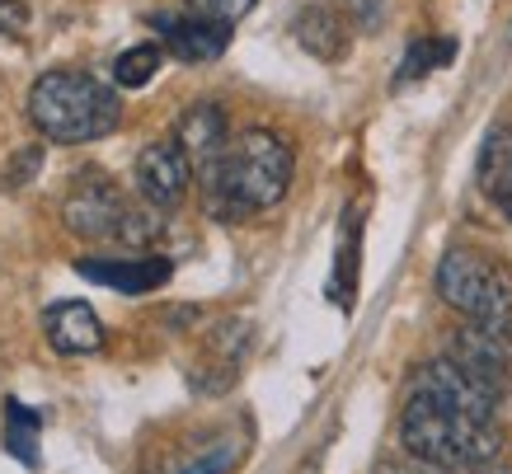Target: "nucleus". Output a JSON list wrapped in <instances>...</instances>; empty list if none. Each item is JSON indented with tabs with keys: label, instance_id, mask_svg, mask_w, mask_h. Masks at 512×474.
I'll return each instance as SVG.
<instances>
[{
	"label": "nucleus",
	"instance_id": "nucleus-18",
	"mask_svg": "<svg viewBox=\"0 0 512 474\" xmlns=\"http://www.w3.org/2000/svg\"><path fill=\"white\" fill-rule=\"evenodd\" d=\"M33 432H38V413L24 409L19 399L5 404V446L10 456H19L24 465H33Z\"/></svg>",
	"mask_w": 512,
	"mask_h": 474
},
{
	"label": "nucleus",
	"instance_id": "nucleus-15",
	"mask_svg": "<svg viewBox=\"0 0 512 474\" xmlns=\"http://www.w3.org/2000/svg\"><path fill=\"white\" fill-rule=\"evenodd\" d=\"M451 57H456V38H419V43H409V52H404V62H400V85L423 80L428 71L447 66Z\"/></svg>",
	"mask_w": 512,
	"mask_h": 474
},
{
	"label": "nucleus",
	"instance_id": "nucleus-21",
	"mask_svg": "<svg viewBox=\"0 0 512 474\" xmlns=\"http://www.w3.org/2000/svg\"><path fill=\"white\" fill-rule=\"evenodd\" d=\"M235 465V446H217V451H207L198 465H188L184 474H226Z\"/></svg>",
	"mask_w": 512,
	"mask_h": 474
},
{
	"label": "nucleus",
	"instance_id": "nucleus-16",
	"mask_svg": "<svg viewBox=\"0 0 512 474\" xmlns=\"http://www.w3.org/2000/svg\"><path fill=\"white\" fill-rule=\"evenodd\" d=\"M357 235H362V226H357V212L343 216V235H339V268H334V301L339 306H353V291H357Z\"/></svg>",
	"mask_w": 512,
	"mask_h": 474
},
{
	"label": "nucleus",
	"instance_id": "nucleus-17",
	"mask_svg": "<svg viewBox=\"0 0 512 474\" xmlns=\"http://www.w3.org/2000/svg\"><path fill=\"white\" fill-rule=\"evenodd\" d=\"M160 71V47L156 43H141L132 52H123L118 62H113V80L123 85V90H141V85H151V76Z\"/></svg>",
	"mask_w": 512,
	"mask_h": 474
},
{
	"label": "nucleus",
	"instance_id": "nucleus-23",
	"mask_svg": "<svg viewBox=\"0 0 512 474\" xmlns=\"http://www.w3.org/2000/svg\"><path fill=\"white\" fill-rule=\"evenodd\" d=\"M33 165H43V146H33V151H24L15 160V169L5 174V188H24V179L33 174Z\"/></svg>",
	"mask_w": 512,
	"mask_h": 474
},
{
	"label": "nucleus",
	"instance_id": "nucleus-24",
	"mask_svg": "<svg viewBox=\"0 0 512 474\" xmlns=\"http://www.w3.org/2000/svg\"><path fill=\"white\" fill-rule=\"evenodd\" d=\"M29 24V10L19 0H0V33H24Z\"/></svg>",
	"mask_w": 512,
	"mask_h": 474
},
{
	"label": "nucleus",
	"instance_id": "nucleus-27",
	"mask_svg": "<svg viewBox=\"0 0 512 474\" xmlns=\"http://www.w3.org/2000/svg\"><path fill=\"white\" fill-rule=\"evenodd\" d=\"M498 212H503V216H508V221H512V188H508V193H498Z\"/></svg>",
	"mask_w": 512,
	"mask_h": 474
},
{
	"label": "nucleus",
	"instance_id": "nucleus-12",
	"mask_svg": "<svg viewBox=\"0 0 512 474\" xmlns=\"http://www.w3.org/2000/svg\"><path fill=\"white\" fill-rule=\"evenodd\" d=\"M160 29H165V47H170L179 62H217L221 52H226V43H231V29L226 24H212V19H170L160 15L156 19Z\"/></svg>",
	"mask_w": 512,
	"mask_h": 474
},
{
	"label": "nucleus",
	"instance_id": "nucleus-20",
	"mask_svg": "<svg viewBox=\"0 0 512 474\" xmlns=\"http://www.w3.org/2000/svg\"><path fill=\"white\" fill-rule=\"evenodd\" d=\"M259 0H188V10L198 19H212V24H226L231 29L235 19H245Z\"/></svg>",
	"mask_w": 512,
	"mask_h": 474
},
{
	"label": "nucleus",
	"instance_id": "nucleus-26",
	"mask_svg": "<svg viewBox=\"0 0 512 474\" xmlns=\"http://www.w3.org/2000/svg\"><path fill=\"white\" fill-rule=\"evenodd\" d=\"M480 474H512V456H498V460H489Z\"/></svg>",
	"mask_w": 512,
	"mask_h": 474
},
{
	"label": "nucleus",
	"instance_id": "nucleus-14",
	"mask_svg": "<svg viewBox=\"0 0 512 474\" xmlns=\"http://www.w3.org/2000/svg\"><path fill=\"white\" fill-rule=\"evenodd\" d=\"M475 179L489 198L508 193L512 188V123H494L484 132V146H480V165H475Z\"/></svg>",
	"mask_w": 512,
	"mask_h": 474
},
{
	"label": "nucleus",
	"instance_id": "nucleus-3",
	"mask_svg": "<svg viewBox=\"0 0 512 474\" xmlns=\"http://www.w3.org/2000/svg\"><path fill=\"white\" fill-rule=\"evenodd\" d=\"M400 442L409 456L428 460V465H437V470H447V474H461V470L480 474L489 460L503 456V437H498L494 423L447 413L419 395H409V404H404Z\"/></svg>",
	"mask_w": 512,
	"mask_h": 474
},
{
	"label": "nucleus",
	"instance_id": "nucleus-22",
	"mask_svg": "<svg viewBox=\"0 0 512 474\" xmlns=\"http://www.w3.org/2000/svg\"><path fill=\"white\" fill-rule=\"evenodd\" d=\"M376 474H447V470H437V465H428L419 456H400V460H381Z\"/></svg>",
	"mask_w": 512,
	"mask_h": 474
},
{
	"label": "nucleus",
	"instance_id": "nucleus-6",
	"mask_svg": "<svg viewBox=\"0 0 512 474\" xmlns=\"http://www.w3.org/2000/svg\"><path fill=\"white\" fill-rule=\"evenodd\" d=\"M414 395L437 404L447 413H461V418H480V423H494V404L498 395L489 385H480L466 367H456L451 357H437L414 376Z\"/></svg>",
	"mask_w": 512,
	"mask_h": 474
},
{
	"label": "nucleus",
	"instance_id": "nucleus-9",
	"mask_svg": "<svg viewBox=\"0 0 512 474\" xmlns=\"http://www.w3.org/2000/svg\"><path fill=\"white\" fill-rule=\"evenodd\" d=\"M174 146L188 155L193 174H207V169L221 165V155L231 151V127H226V113L217 104H193L174 127Z\"/></svg>",
	"mask_w": 512,
	"mask_h": 474
},
{
	"label": "nucleus",
	"instance_id": "nucleus-19",
	"mask_svg": "<svg viewBox=\"0 0 512 474\" xmlns=\"http://www.w3.org/2000/svg\"><path fill=\"white\" fill-rule=\"evenodd\" d=\"M160 230H165V221H160V207L141 202V207H127L123 226H118V240H123V245H132V249H141V245H151Z\"/></svg>",
	"mask_w": 512,
	"mask_h": 474
},
{
	"label": "nucleus",
	"instance_id": "nucleus-13",
	"mask_svg": "<svg viewBox=\"0 0 512 474\" xmlns=\"http://www.w3.org/2000/svg\"><path fill=\"white\" fill-rule=\"evenodd\" d=\"M296 43L306 47L320 62H343L348 57V19L334 10V5H306L292 24Z\"/></svg>",
	"mask_w": 512,
	"mask_h": 474
},
{
	"label": "nucleus",
	"instance_id": "nucleus-2",
	"mask_svg": "<svg viewBox=\"0 0 512 474\" xmlns=\"http://www.w3.org/2000/svg\"><path fill=\"white\" fill-rule=\"evenodd\" d=\"M29 118L47 141L80 146V141L109 137L123 108L104 80L85 76V71H47L29 90Z\"/></svg>",
	"mask_w": 512,
	"mask_h": 474
},
{
	"label": "nucleus",
	"instance_id": "nucleus-4",
	"mask_svg": "<svg viewBox=\"0 0 512 474\" xmlns=\"http://www.w3.org/2000/svg\"><path fill=\"white\" fill-rule=\"evenodd\" d=\"M437 291L451 310H461L470 320H508L512 315V273L475 249H451L437 263Z\"/></svg>",
	"mask_w": 512,
	"mask_h": 474
},
{
	"label": "nucleus",
	"instance_id": "nucleus-7",
	"mask_svg": "<svg viewBox=\"0 0 512 474\" xmlns=\"http://www.w3.org/2000/svg\"><path fill=\"white\" fill-rule=\"evenodd\" d=\"M127 216V202L123 193L104 179V174H80V179H71V188H66V202H62V221L66 230H76V235H85V240H118V226H123Z\"/></svg>",
	"mask_w": 512,
	"mask_h": 474
},
{
	"label": "nucleus",
	"instance_id": "nucleus-1",
	"mask_svg": "<svg viewBox=\"0 0 512 474\" xmlns=\"http://www.w3.org/2000/svg\"><path fill=\"white\" fill-rule=\"evenodd\" d=\"M292 169V146L278 132L249 127L231 141V151L221 155L217 169L198 174L207 212L221 216V221H245L254 212L278 207L287 198V188H292Z\"/></svg>",
	"mask_w": 512,
	"mask_h": 474
},
{
	"label": "nucleus",
	"instance_id": "nucleus-5",
	"mask_svg": "<svg viewBox=\"0 0 512 474\" xmlns=\"http://www.w3.org/2000/svg\"><path fill=\"white\" fill-rule=\"evenodd\" d=\"M447 357L456 367H466L480 385H489L494 395H503L512 381V315L508 320H470L466 329H456Z\"/></svg>",
	"mask_w": 512,
	"mask_h": 474
},
{
	"label": "nucleus",
	"instance_id": "nucleus-25",
	"mask_svg": "<svg viewBox=\"0 0 512 474\" xmlns=\"http://www.w3.org/2000/svg\"><path fill=\"white\" fill-rule=\"evenodd\" d=\"M381 5H386V0H348V10H353V19L362 29H376V24H381Z\"/></svg>",
	"mask_w": 512,
	"mask_h": 474
},
{
	"label": "nucleus",
	"instance_id": "nucleus-10",
	"mask_svg": "<svg viewBox=\"0 0 512 474\" xmlns=\"http://www.w3.org/2000/svg\"><path fill=\"white\" fill-rule=\"evenodd\" d=\"M76 273L99 282V287L123 291V296H146V291L165 287L174 268L160 254H141V259H80Z\"/></svg>",
	"mask_w": 512,
	"mask_h": 474
},
{
	"label": "nucleus",
	"instance_id": "nucleus-11",
	"mask_svg": "<svg viewBox=\"0 0 512 474\" xmlns=\"http://www.w3.org/2000/svg\"><path fill=\"white\" fill-rule=\"evenodd\" d=\"M43 329L47 343L62 352V357H80V352H99L104 343V324L85 301H57L43 310Z\"/></svg>",
	"mask_w": 512,
	"mask_h": 474
},
{
	"label": "nucleus",
	"instance_id": "nucleus-8",
	"mask_svg": "<svg viewBox=\"0 0 512 474\" xmlns=\"http://www.w3.org/2000/svg\"><path fill=\"white\" fill-rule=\"evenodd\" d=\"M137 188H141V202H151L160 212H170L179 207L188 193V179H193V165H188V155L174 146V141H151V146H141L137 155Z\"/></svg>",
	"mask_w": 512,
	"mask_h": 474
}]
</instances>
